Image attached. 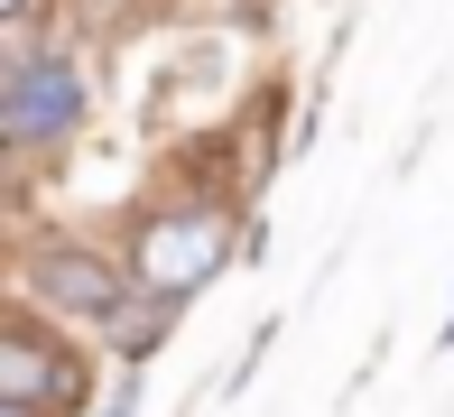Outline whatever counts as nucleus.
<instances>
[{
    "label": "nucleus",
    "instance_id": "obj_1",
    "mask_svg": "<svg viewBox=\"0 0 454 417\" xmlns=\"http://www.w3.org/2000/svg\"><path fill=\"white\" fill-rule=\"evenodd\" d=\"M74 121H84V66H74V56H28V66H10V93H0L10 149H47V139L74 130Z\"/></svg>",
    "mask_w": 454,
    "mask_h": 417
},
{
    "label": "nucleus",
    "instance_id": "obj_2",
    "mask_svg": "<svg viewBox=\"0 0 454 417\" xmlns=\"http://www.w3.org/2000/svg\"><path fill=\"white\" fill-rule=\"evenodd\" d=\"M28 287L47 306H66V316H84V325H121L130 316V279H121L112 260H93V250H74V241L28 250Z\"/></svg>",
    "mask_w": 454,
    "mask_h": 417
},
{
    "label": "nucleus",
    "instance_id": "obj_3",
    "mask_svg": "<svg viewBox=\"0 0 454 417\" xmlns=\"http://www.w3.org/2000/svg\"><path fill=\"white\" fill-rule=\"evenodd\" d=\"M47 399H84V381H74L28 325H10L0 334V408H47Z\"/></svg>",
    "mask_w": 454,
    "mask_h": 417
},
{
    "label": "nucleus",
    "instance_id": "obj_4",
    "mask_svg": "<svg viewBox=\"0 0 454 417\" xmlns=\"http://www.w3.org/2000/svg\"><path fill=\"white\" fill-rule=\"evenodd\" d=\"M149 241L158 250H139V279L158 269V297H185V287L223 260V223L214 214H185V223H168V232H149Z\"/></svg>",
    "mask_w": 454,
    "mask_h": 417
},
{
    "label": "nucleus",
    "instance_id": "obj_5",
    "mask_svg": "<svg viewBox=\"0 0 454 417\" xmlns=\"http://www.w3.org/2000/svg\"><path fill=\"white\" fill-rule=\"evenodd\" d=\"M168 316H176V297H158V306H130V316L112 325V334H121V352H130V362H139V352H158V343H168Z\"/></svg>",
    "mask_w": 454,
    "mask_h": 417
},
{
    "label": "nucleus",
    "instance_id": "obj_6",
    "mask_svg": "<svg viewBox=\"0 0 454 417\" xmlns=\"http://www.w3.org/2000/svg\"><path fill=\"white\" fill-rule=\"evenodd\" d=\"M0 10H10V19H28V10H37V0H0Z\"/></svg>",
    "mask_w": 454,
    "mask_h": 417
},
{
    "label": "nucleus",
    "instance_id": "obj_7",
    "mask_svg": "<svg viewBox=\"0 0 454 417\" xmlns=\"http://www.w3.org/2000/svg\"><path fill=\"white\" fill-rule=\"evenodd\" d=\"M0 417H37V408H0Z\"/></svg>",
    "mask_w": 454,
    "mask_h": 417
},
{
    "label": "nucleus",
    "instance_id": "obj_8",
    "mask_svg": "<svg viewBox=\"0 0 454 417\" xmlns=\"http://www.w3.org/2000/svg\"><path fill=\"white\" fill-rule=\"evenodd\" d=\"M445 334H454V316H445Z\"/></svg>",
    "mask_w": 454,
    "mask_h": 417
}]
</instances>
